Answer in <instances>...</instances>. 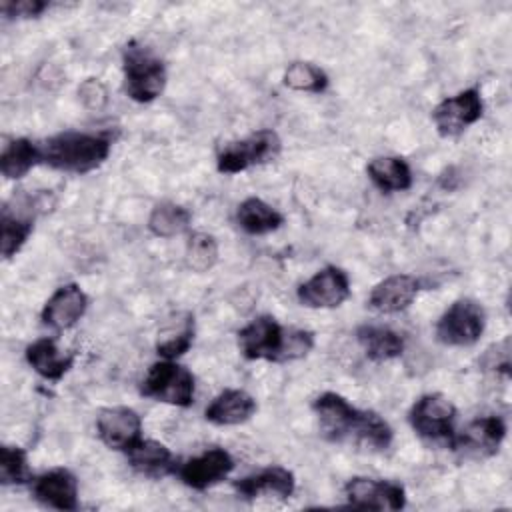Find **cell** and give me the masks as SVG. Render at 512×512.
<instances>
[{
  "label": "cell",
  "instance_id": "6da1fadb",
  "mask_svg": "<svg viewBox=\"0 0 512 512\" xmlns=\"http://www.w3.org/2000/svg\"><path fill=\"white\" fill-rule=\"evenodd\" d=\"M322 436L336 444H358L386 450L392 444V426L374 410H360L336 392H322L312 402Z\"/></svg>",
  "mask_w": 512,
  "mask_h": 512
},
{
  "label": "cell",
  "instance_id": "7a4b0ae2",
  "mask_svg": "<svg viewBox=\"0 0 512 512\" xmlns=\"http://www.w3.org/2000/svg\"><path fill=\"white\" fill-rule=\"evenodd\" d=\"M40 148L42 164L66 174H88L108 160L112 138L108 132L64 130L46 138Z\"/></svg>",
  "mask_w": 512,
  "mask_h": 512
},
{
  "label": "cell",
  "instance_id": "3957f363",
  "mask_svg": "<svg viewBox=\"0 0 512 512\" xmlns=\"http://www.w3.org/2000/svg\"><path fill=\"white\" fill-rule=\"evenodd\" d=\"M124 92L138 104L154 102L166 88V64L152 48L132 40L122 50Z\"/></svg>",
  "mask_w": 512,
  "mask_h": 512
},
{
  "label": "cell",
  "instance_id": "277c9868",
  "mask_svg": "<svg viewBox=\"0 0 512 512\" xmlns=\"http://www.w3.org/2000/svg\"><path fill=\"white\" fill-rule=\"evenodd\" d=\"M140 394L178 408H188L196 396L194 374L176 360H158L150 364L146 376L140 382Z\"/></svg>",
  "mask_w": 512,
  "mask_h": 512
},
{
  "label": "cell",
  "instance_id": "5b68a950",
  "mask_svg": "<svg viewBox=\"0 0 512 512\" xmlns=\"http://www.w3.org/2000/svg\"><path fill=\"white\" fill-rule=\"evenodd\" d=\"M282 150V140L276 130L260 128L246 138L228 142L216 154V170L220 174H238L254 166L272 162Z\"/></svg>",
  "mask_w": 512,
  "mask_h": 512
},
{
  "label": "cell",
  "instance_id": "8992f818",
  "mask_svg": "<svg viewBox=\"0 0 512 512\" xmlns=\"http://www.w3.org/2000/svg\"><path fill=\"white\" fill-rule=\"evenodd\" d=\"M486 330V310L474 298L454 300L438 318L436 340L450 348H466L480 340Z\"/></svg>",
  "mask_w": 512,
  "mask_h": 512
},
{
  "label": "cell",
  "instance_id": "52a82bcc",
  "mask_svg": "<svg viewBox=\"0 0 512 512\" xmlns=\"http://www.w3.org/2000/svg\"><path fill=\"white\" fill-rule=\"evenodd\" d=\"M456 406L444 394H422L408 410L410 428L428 442L448 444L456 432Z\"/></svg>",
  "mask_w": 512,
  "mask_h": 512
},
{
  "label": "cell",
  "instance_id": "ba28073f",
  "mask_svg": "<svg viewBox=\"0 0 512 512\" xmlns=\"http://www.w3.org/2000/svg\"><path fill=\"white\" fill-rule=\"evenodd\" d=\"M484 114L480 88H464L440 100L432 110V122L442 138H456L474 126Z\"/></svg>",
  "mask_w": 512,
  "mask_h": 512
},
{
  "label": "cell",
  "instance_id": "9c48e42d",
  "mask_svg": "<svg viewBox=\"0 0 512 512\" xmlns=\"http://www.w3.org/2000/svg\"><path fill=\"white\" fill-rule=\"evenodd\" d=\"M506 438V422L500 416L488 414L470 420L462 430H456L448 446L468 460L494 456Z\"/></svg>",
  "mask_w": 512,
  "mask_h": 512
},
{
  "label": "cell",
  "instance_id": "30bf717a",
  "mask_svg": "<svg viewBox=\"0 0 512 512\" xmlns=\"http://www.w3.org/2000/svg\"><path fill=\"white\" fill-rule=\"evenodd\" d=\"M238 348L246 360L280 362L286 328L270 314H260L238 330Z\"/></svg>",
  "mask_w": 512,
  "mask_h": 512
},
{
  "label": "cell",
  "instance_id": "8fae6325",
  "mask_svg": "<svg viewBox=\"0 0 512 512\" xmlns=\"http://www.w3.org/2000/svg\"><path fill=\"white\" fill-rule=\"evenodd\" d=\"M348 506L362 510H402L406 506V490L402 484L370 476H354L344 486Z\"/></svg>",
  "mask_w": 512,
  "mask_h": 512
},
{
  "label": "cell",
  "instance_id": "7c38bea8",
  "mask_svg": "<svg viewBox=\"0 0 512 512\" xmlns=\"http://www.w3.org/2000/svg\"><path fill=\"white\" fill-rule=\"evenodd\" d=\"M350 296V278L340 266H324L296 288V298L306 308H338Z\"/></svg>",
  "mask_w": 512,
  "mask_h": 512
},
{
  "label": "cell",
  "instance_id": "4fadbf2b",
  "mask_svg": "<svg viewBox=\"0 0 512 512\" xmlns=\"http://www.w3.org/2000/svg\"><path fill=\"white\" fill-rule=\"evenodd\" d=\"M236 462L224 448H208L202 454L184 460L176 468V476L192 490H208L230 476Z\"/></svg>",
  "mask_w": 512,
  "mask_h": 512
},
{
  "label": "cell",
  "instance_id": "5bb4252c",
  "mask_svg": "<svg viewBox=\"0 0 512 512\" xmlns=\"http://www.w3.org/2000/svg\"><path fill=\"white\" fill-rule=\"evenodd\" d=\"M30 492L36 502L46 508L72 512L78 508V478L64 466L50 468L30 482Z\"/></svg>",
  "mask_w": 512,
  "mask_h": 512
},
{
  "label": "cell",
  "instance_id": "9a60e30c",
  "mask_svg": "<svg viewBox=\"0 0 512 512\" xmlns=\"http://www.w3.org/2000/svg\"><path fill=\"white\" fill-rule=\"evenodd\" d=\"M96 434L110 450H128L142 438V418L130 406H108L96 416Z\"/></svg>",
  "mask_w": 512,
  "mask_h": 512
},
{
  "label": "cell",
  "instance_id": "2e32d148",
  "mask_svg": "<svg viewBox=\"0 0 512 512\" xmlns=\"http://www.w3.org/2000/svg\"><path fill=\"white\" fill-rule=\"evenodd\" d=\"M88 304H90V298L80 288V284L68 282L58 286L52 292V296L46 300L40 312V320L44 326L62 332L76 326L82 320V316L88 310Z\"/></svg>",
  "mask_w": 512,
  "mask_h": 512
},
{
  "label": "cell",
  "instance_id": "e0dca14e",
  "mask_svg": "<svg viewBox=\"0 0 512 512\" xmlns=\"http://www.w3.org/2000/svg\"><path fill=\"white\" fill-rule=\"evenodd\" d=\"M420 292V280L412 274H392L380 280L368 296V308L378 314H398L406 310Z\"/></svg>",
  "mask_w": 512,
  "mask_h": 512
},
{
  "label": "cell",
  "instance_id": "ac0fdd59",
  "mask_svg": "<svg viewBox=\"0 0 512 512\" xmlns=\"http://www.w3.org/2000/svg\"><path fill=\"white\" fill-rule=\"evenodd\" d=\"M234 490L242 500H256L262 494L290 498L296 490L294 472L284 466H266L234 482Z\"/></svg>",
  "mask_w": 512,
  "mask_h": 512
},
{
  "label": "cell",
  "instance_id": "d6986e66",
  "mask_svg": "<svg viewBox=\"0 0 512 512\" xmlns=\"http://www.w3.org/2000/svg\"><path fill=\"white\" fill-rule=\"evenodd\" d=\"M128 466L146 478H154L160 480L164 476L176 474L178 462L174 460L170 448L158 440H148V438H140L138 442H134L128 450H124Z\"/></svg>",
  "mask_w": 512,
  "mask_h": 512
},
{
  "label": "cell",
  "instance_id": "ffe728a7",
  "mask_svg": "<svg viewBox=\"0 0 512 512\" xmlns=\"http://www.w3.org/2000/svg\"><path fill=\"white\" fill-rule=\"evenodd\" d=\"M256 400L246 390L226 388L212 398L204 418L214 426H238L248 422L256 412Z\"/></svg>",
  "mask_w": 512,
  "mask_h": 512
},
{
  "label": "cell",
  "instance_id": "44dd1931",
  "mask_svg": "<svg viewBox=\"0 0 512 512\" xmlns=\"http://www.w3.org/2000/svg\"><path fill=\"white\" fill-rule=\"evenodd\" d=\"M24 358L40 378L50 382L62 380L74 364V354H64L56 340L48 336L30 342L24 350Z\"/></svg>",
  "mask_w": 512,
  "mask_h": 512
},
{
  "label": "cell",
  "instance_id": "7402d4cb",
  "mask_svg": "<svg viewBox=\"0 0 512 512\" xmlns=\"http://www.w3.org/2000/svg\"><path fill=\"white\" fill-rule=\"evenodd\" d=\"M356 340L362 346L364 354L372 362H390L404 354V338L388 328L378 324H362L356 328Z\"/></svg>",
  "mask_w": 512,
  "mask_h": 512
},
{
  "label": "cell",
  "instance_id": "603a6c76",
  "mask_svg": "<svg viewBox=\"0 0 512 512\" xmlns=\"http://www.w3.org/2000/svg\"><path fill=\"white\" fill-rule=\"evenodd\" d=\"M236 224L250 236H264L284 224V214L262 198L248 196L236 208Z\"/></svg>",
  "mask_w": 512,
  "mask_h": 512
},
{
  "label": "cell",
  "instance_id": "cb8c5ba5",
  "mask_svg": "<svg viewBox=\"0 0 512 512\" xmlns=\"http://www.w3.org/2000/svg\"><path fill=\"white\" fill-rule=\"evenodd\" d=\"M38 164H42V148L30 138L18 136L2 146L0 172L6 180H20Z\"/></svg>",
  "mask_w": 512,
  "mask_h": 512
},
{
  "label": "cell",
  "instance_id": "d4e9b609",
  "mask_svg": "<svg viewBox=\"0 0 512 512\" xmlns=\"http://www.w3.org/2000/svg\"><path fill=\"white\" fill-rule=\"evenodd\" d=\"M370 182L380 192H404L412 186V168L400 156H376L366 164Z\"/></svg>",
  "mask_w": 512,
  "mask_h": 512
},
{
  "label": "cell",
  "instance_id": "484cf974",
  "mask_svg": "<svg viewBox=\"0 0 512 512\" xmlns=\"http://www.w3.org/2000/svg\"><path fill=\"white\" fill-rule=\"evenodd\" d=\"M32 230H34V214H26L22 210L16 212V208H10V204H6L2 208V220H0L2 258L10 260L12 256H16L28 242Z\"/></svg>",
  "mask_w": 512,
  "mask_h": 512
},
{
  "label": "cell",
  "instance_id": "4316f807",
  "mask_svg": "<svg viewBox=\"0 0 512 512\" xmlns=\"http://www.w3.org/2000/svg\"><path fill=\"white\" fill-rule=\"evenodd\" d=\"M194 334H196L194 314L190 312L180 314L158 334L156 354L164 360H178L192 348Z\"/></svg>",
  "mask_w": 512,
  "mask_h": 512
},
{
  "label": "cell",
  "instance_id": "83f0119b",
  "mask_svg": "<svg viewBox=\"0 0 512 512\" xmlns=\"http://www.w3.org/2000/svg\"><path fill=\"white\" fill-rule=\"evenodd\" d=\"M192 214L182 204L164 200L158 202L148 216V230L158 238H174L188 230Z\"/></svg>",
  "mask_w": 512,
  "mask_h": 512
},
{
  "label": "cell",
  "instance_id": "f1b7e54d",
  "mask_svg": "<svg viewBox=\"0 0 512 512\" xmlns=\"http://www.w3.org/2000/svg\"><path fill=\"white\" fill-rule=\"evenodd\" d=\"M284 86H288L294 92H304V94H322L326 92L330 78L328 74L306 60H296L290 62L282 74Z\"/></svg>",
  "mask_w": 512,
  "mask_h": 512
},
{
  "label": "cell",
  "instance_id": "f546056e",
  "mask_svg": "<svg viewBox=\"0 0 512 512\" xmlns=\"http://www.w3.org/2000/svg\"><path fill=\"white\" fill-rule=\"evenodd\" d=\"M186 266L194 272H208L218 262V242L212 234L194 232L186 242Z\"/></svg>",
  "mask_w": 512,
  "mask_h": 512
},
{
  "label": "cell",
  "instance_id": "4dcf8cb0",
  "mask_svg": "<svg viewBox=\"0 0 512 512\" xmlns=\"http://www.w3.org/2000/svg\"><path fill=\"white\" fill-rule=\"evenodd\" d=\"M28 454L22 446L4 444L0 448V484L14 486L28 480Z\"/></svg>",
  "mask_w": 512,
  "mask_h": 512
},
{
  "label": "cell",
  "instance_id": "1f68e13d",
  "mask_svg": "<svg viewBox=\"0 0 512 512\" xmlns=\"http://www.w3.org/2000/svg\"><path fill=\"white\" fill-rule=\"evenodd\" d=\"M314 348V332L304 328H286L280 362H294L310 354Z\"/></svg>",
  "mask_w": 512,
  "mask_h": 512
},
{
  "label": "cell",
  "instance_id": "d6a6232c",
  "mask_svg": "<svg viewBox=\"0 0 512 512\" xmlns=\"http://www.w3.org/2000/svg\"><path fill=\"white\" fill-rule=\"evenodd\" d=\"M50 8L46 0H2L0 12L6 20H30L42 16Z\"/></svg>",
  "mask_w": 512,
  "mask_h": 512
},
{
  "label": "cell",
  "instance_id": "836d02e7",
  "mask_svg": "<svg viewBox=\"0 0 512 512\" xmlns=\"http://www.w3.org/2000/svg\"><path fill=\"white\" fill-rule=\"evenodd\" d=\"M480 366L482 370L510 376V338H504L486 348V352L480 358Z\"/></svg>",
  "mask_w": 512,
  "mask_h": 512
},
{
  "label": "cell",
  "instance_id": "e575fe53",
  "mask_svg": "<svg viewBox=\"0 0 512 512\" xmlns=\"http://www.w3.org/2000/svg\"><path fill=\"white\" fill-rule=\"evenodd\" d=\"M78 96L88 110H100L108 102V90L100 78H86L78 86Z\"/></svg>",
  "mask_w": 512,
  "mask_h": 512
}]
</instances>
